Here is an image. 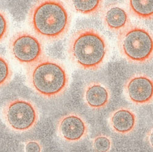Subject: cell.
<instances>
[{"label":"cell","mask_w":153,"mask_h":152,"mask_svg":"<svg viewBox=\"0 0 153 152\" xmlns=\"http://www.w3.org/2000/svg\"><path fill=\"white\" fill-rule=\"evenodd\" d=\"M104 25L111 31L120 33L131 24V20L127 10L116 3L107 5L102 12Z\"/></svg>","instance_id":"9c48e42d"},{"label":"cell","mask_w":153,"mask_h":152,"mask_svg":"<svg viewBox=\"0 0 153 152\" xmlns=\"http://www.w3.org/2000/svg\"><path fill=\"white\" fill-rule=\"evenodd\" d=\"M1 118L7 127L17 133L33 129L39 119L36 105L25 99H15L6 102L1 109Z\"/></svg>","instance_id":"5b68a950"},{"label":"cell","mask_w":153,"mask_h":152,"mask_svg":"<svg viewBox=\"0 0 153 152\" xmlns=\"http://www.w3.org/2000/svg\"><path fill=\"white\" fill-rule=\"evenodd\" d=\"M109 124L114 132L126 135L135 130L137 124V117L135 112L131 108L120 107L111 113Z\"/></svg>","instance_id":"30bf717a"},{"label":"cell","mask_w":153,"mask_h":152,"mask_svg":"<svg viewBox=\"0 0 153 152\" xmlns=\"http://www.w3.org/2000/svg\"><path fill=\"white\" fill-rule=\"evenodd\" d=\"M118 46L129 62L146 63L153 58V34L148 29L131 24L119 33Z\"/></svg>","instance_id":"277c9868"},{"label":"cell","mask_w":153,"mask_h":152,"mask_svg":"<svg viewBox=\"0 0 153 152\" xmlns=\"http://www.w3.org/2000/svg\"><path fill=\"white\" fill-rule=\"evenodd\" d=\"M112 142L110 137L106 135H99L96 136L92 141L94 149L97 151H109L111 150Z\"/></svg>","instance_id":"9a60e30c"},{"label":"cell","mask_w":153,"mask_h":152,"mask_svg":"<svg viewBox=\"0 0 153 152\" xmlns=\"http://www.w3.org/2000/svg\"><path fill=\"white\" fill-rule=\"evenodd\" d=\"M130 12L136 17L153 20V0H128Z\"/></svg>","instance_id":"7c38bea8"},{"label":"cell","mask_w":153,"mask_h":152,"mask_svg":"<svg viewBox=\"0 0 153 152\" xmlns=\"http://www.w3.org/2000/svg\"><path fill=\"white\" fill-rule=\"evenodd\" d=\"M56 130L58 136L62 140L74 143L86 138L88 133V125L81 115L70 113L58 120Z\"/></svg>","instance_id":"52a82bcc"},{"label":"cell","mask_w":153,"mask_h":152,"mask_svg":"<svg viewBox=\"0 0 153 152\" xmlns=\"http://www.w3.org/2000/svg\"><path fill=\"white\" fill-rule=\"evenodd\" d=\"M9 30V21L6 14L0 10V43L6 37Z\"/></svg>","instance_id":"2e32d148"},{"label":"cell","mask_w":153,"mask_h":152,"mask_svg":"<svg viewBox=\"0 0 153 152\" xmlns=\"http://www.w3.org/2000/svg\"><path fill=\"white\" fill-rule=\"evenodd\" d=\"M85 104L94 110H101L106 107L111 100V92L108 86L99 82L88 83L83 91Z\"/></svg>","instance_id":"8fae6325"},{"label":"cell","mask_w":153,"mask_h":152,"mask_svg":"<svg viewBox=\"0 0 153 152\" xmlns=\"http://www.w3.org/2000/svg\"><path fill=\"white\" fill-rule=\"evenodd\" d=\"M29 22L40 38L54 41L64 37L71 23L70 13L58 0H43L34 4L29 13Z\"/></svg>","instance_id":"6da1fadb"},{"label":"cell","mask_w":153,"mask_h":152,"mask_svg":"<svg viewBox=\"0 0 153 152\" xmlns=\"http://www.w3.org/2000/svg\"><path fill=\"white\" fill-rule=\"evenodd\" d=\"M12 78V71L7 60L0 54V88L7 85Z\"/></svg>","instance_id":"5bb4252c"},{"label":"cell","mask_w":153,"mask_h":152,"mask_svg":"<svg viewBox=\"0 0 153 152\" xmlns=\"http://www.w3.org/2000/svg\"><path fill=\"white\" fill-rule=\"evenodd\" d=\"M108 50L104 37L96 29L90 27L76 31L68 44V53L72 62L87 71L100 68L106 59Z\"/></svg>","instance_id":"7a4b0ae2"},{"label":"cell","mask_w":153,"mask_h":152,"mask_svg":"<svg viewBox=\"0 0 153 152\" xmlns=\"http://www.w3.org/2000/svg\"><path fill=\"white\" fill-rule=\"evenodd\" d=\"M9 50L19 62L31 65L43 57L41 41L34 35L22 31L15 34L9 42Z\"/></svg>","instance_id":"8992f818"},{"label":"cell","mask_w":153,"mask_h":152,"mask_svg":"<svg viewBox=\"0 0 153 152\" xmlns=\"http://www.w3.org/2000/svg\"><path fill=\"white\" fill-rule=\"evenodd\" d=\"M124 90L128 100L135 105H146L153 100V80L145 74L131 76Z\"/></svg>","instance_id":"ba28073f"},{"label":"cell","mask_w":153,"mask_h":152,"mask_svg":"<svg viewBox=\"0 0 153 152\" xmlns=\"http://www.w3.org/2000/svg\"><path fill=\"white\" fill-rule=\"evenodd\" d=\"M76 12L84 15H95L102 8L103 0H67Z\"/></svg>","instance_id":"4fadbf2b"},{"label":"cell","mask_w":153,"mask_h":152,"mask_svg":"<svg viewBox=\"0 0 153 152\" xmlns=\"http://www.w3.org/2000/svg\"><path fill=\"white\" fill-rule=\"evenodd\" d=\"M146 139L148 143L150 145L151 147L153 148V128L148 133Z\"/></svg>","instance_id":"ac0fdd59"},{"label":"cell","mask_w":153,"mask_h":152,"mask_svg":"<svg viewBox=\"0 0 153 152\" xmlns=\"http://www.w3.org/2000/svg\"><path fill=\"white\" fill-rule=\"evenodd\" d=\"M25 151L27 152H39L42 151V147L40 143L37 141H29L25 144Z\"/></svg>","instance_id":"e0dca14e"},{"label":"cell","mask_w":153,"mask_h":152,"mask_svg":"<svg viewBox=\"0 0 153 152\" xmlns=\"http://www.w3.org/2000/svg\"><path fill=\"white\" fill-rule=\"evenodd\" d=\"M27 79L30 87L37 93L47 99L63 94L69 83L68 75L64 66L59 61L44 57L29 66Z\"/></svg>","instance_id":"3957f363"}]
</instances>
